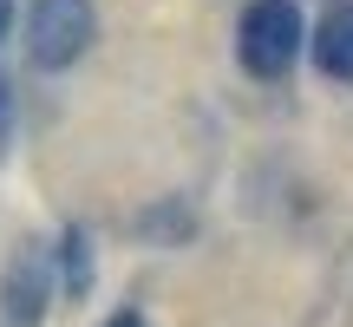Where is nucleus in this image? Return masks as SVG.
<instances>
[{
  "instance_id": "obj_1",
  "label": "nucleus",
  "mask_w": 353,
  "mask_h": 327,
  "mask_svg": "<svg viewBox=\"0 0 353 327\" xmlns=\"http://www.w3.org/2000/svg\"><path fill=\"white\" fill-rule=\"evenodd\" d=\"M92 33H99L92 0H33V13H26V59L59 72V66L85 59Z\"/></svg>"
},
{
  "instance_id": "obj_2",
  "label": "nucleus",
  "mask_w": 353,
  "mask_h": 327,
  "mask_svg": "<svg viewBox=\"0 0 353 327\" xmlns=\"http://www.w3.org/2000/svg\"><path fill=\"white\" fill-rule=\"evenodd\" d=\"M236 52L255 79H281L301 52V7L294 0H255L242 13V33H236Z\"/></svg>"
},
{
  "instance_id": "obj_3",
  "label": "nucleus",
  "mask_w": 353,
  "mask_h": 327,
  "mask_svg": "<svg viewBox=\"0 0 353 327\" xmlns=\"http://www.w3.org/2000/svg\"><path fill=\"white\" fill-rule=\"evenodd\" d=\"M0 301H7V321L13 327H39V315H46V301H52V275H46V255H39V249H20L7 262V288H0Z\"/></svg>"
},
{
  "instance_id": "obj_4",
  "label": "nucleus",
  "mask_w": 353,
  "mask_h": 327,
  "mask_svg": "<svg viewBox=\"0 0 353 327\" xmlns=\"http://www.w3.org/2000/svg\"><path fill=\"white\" fill-rule=\"evenodd\" d=\"M314 59L327 79H353V7H334L314 33Z\"/></svg>"
},
{
  "instance_id": "obj_5",
  "label": "nucleus",
  "mask_w": 353,
  "mask_h": 327,
  "mask_svg": "<svg viewBox=\"0 0 353 327\" xmlns=\"http://www.w3.org/2000/svg\"><path fill=\"white\" fill-rule=\"evenodd\" d=\"M59 275H65V288H72V295L92 288V242H85V229H65V242H59Z\"/></svg>"
},
{
  "instance_id": "obj_6",
  "label": "nucleus",
  "mask_w": 353,
  "mask_h": 327,
  "mask_svg": "<svg viewBox=\"0 0 353 327\" xmlns=\"http://www.w3.org/2000/svg\"><path fill=\"white\" fill-rule=\"evenodd\" d=\"M105 327H144L138 315H112V321H105Z\"/></svg>"
},
{
  "instance_id": "obj_7",
  "label": "nucleus",
  "mask_w": 353,
  "mask_h": 327,
  "mask_svg": "<svg viewBox=\"0 0 353 327\" xmlns=\"http://www.w3.org/2000/svg\"><path fill=\"white\" fill-rule=\"evenodd\" d=\"M7 26H13V0H0V33H7Z\"/></svg>"
}]
</instances>
